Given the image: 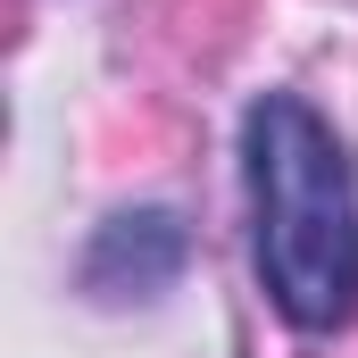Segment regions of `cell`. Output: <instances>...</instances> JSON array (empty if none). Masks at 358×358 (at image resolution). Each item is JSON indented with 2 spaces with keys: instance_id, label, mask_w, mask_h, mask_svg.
I'll return each mask as SVG.
<instances>
[{
  "instance_id": "obj_1",
  "label": "cell",
  "mask_w": 358,
  "mask_h": 358,
  "mask_svg": "<svg viewBox=\"0 0 358 358\" xmlns=\"http://www.w3.org/2000/svg\"><path fill=\"white\" fill-rule=\"evenodd\" d=\"M242 176H250V259L275 317L292 334H342L358 317V176L342 134L267 92L242 117Z\"/></svg>"
},
{
  "instance_id": "obj_2",
  "label": "cell",
  "mask_w": 358,
  "mask_h": 358,
  "mask_svg": "<svg viewBox=\"0 0 358 358\" xmlns=\"http://www.w3.org/2000/svg\"><path fill=\"white\" fill-rule=\"evenodd\" d=\"M183 267V225L167 208H142V217H117L100 242H92L84 259V283L100 300H150V292H167Z\"/></svg>"
}]
</instances>
